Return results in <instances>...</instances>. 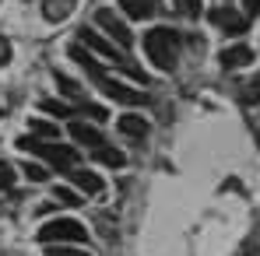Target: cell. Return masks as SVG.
Here are the masks:
<instances>
[{
    "mask_svg": "<svg viewBox=\"0 0 260 256\" xmlns=\"http://www.w3.org/2000/svg\"><path fill=\"white\" fill-rule=\"evenodd\" d=\"M18 148H21V151H32V155H39V158H46L53 169H60V172H71L74 165H78V151H74V148H67V144L21 137V140H18Z\"/></svg>",
    "mask_w": 260,
    "mask_h": 256,
    "instance_id": "obj_2",
    "label": "cell"
},
{
    "mask_svg": "<svg viewBox=\"0 0 260 256\" xmlns=\"http://www.w3.org/2000/svg\"><path fill=\"white\" fill-rule=\"evenodd\" d=\"M243 4H246V14H250V18L260 14V0H243Z\"/></svg>",
    "mask_w": 260,
    "mask_h": 256,
    "instance_id": "obj_27",
    "label": "cell"
},
{
    "mask_svg": "<svg viewBox=\"0 0 260 256\" xmlns=\"http://www.w3.org/2000/svg\"><path fill=\"white\" fill-rule=\"evenodd\" d=\"M46 256H91V253H85V249H78V246H46Z\"/></svg>",
    "mask_w": 260,
    "mask_h": 256,
    "instance_id": "obj_20",
    "label": "cell"
},
{
    "mask_svg": "<svg viewBox=\"0 0 260 256\" xmlns=\"http://www.w3.org/2000/svg\"><path fill=\"white\" fill-rule=\"evenodd\" d=\"M116 130H120L123 137H130V140H144L151 127H148V120H144V116H134V113H127V116H120V120H116Z\"/></svg>",
    "mask_w": 260,
    "mask_h": 256,
    "instance_id": "obj_9",
    "label": "cell"
},
{
    "mask_svg": "<svg viewBox=\"0 0 260 256\" xmlns=\"http://www.w3.org/2000/svg\"><path fill=\"white\" fill-rule=\"evenodd\" d=\"M91 155H95V162H102V165H109V169H123V165H127L123 151H116V148H106V144H102V148H95Z\"/></svg>",
    "mask_w": 260,
    "mask_h": 256,
    "instance_id": "obj_15",
    "label": "cell"
},
{
    "mask_svg": "<svg viewBox=\"0 0 260 256\" xmlns=\"http://www.w3.org/2000/svg\"><path fill=\"white\" fill-rule=\"evenodd\" d=\"M74 7H78V0H43L46 21H63V18H71Z\"/></svg>",
    "mask_w": 260,
    "mask_h": 256,
    "instance_id": "obj_14",
    "label": "cell"
},
{
    "mask_svg": "<svg viewBox=\"0 0 260 256\" xmlns=\"http://www.w3.org/2000/svg\"><path fill=\"white\" fill-rule=\"evenodd\" d=\"M253 56H257V49L253 46H229L225 53H221V67H229V70H236V67H250L253 63Z\"/></svg>",
    "mask_w": 260,
    "mask_h": 256,
    "instance_id": "obj_8",
    "label": "cell"
},
{
    "mask_svg": "<svg viewBox=\"0 0 260 256\" xmlns=\"http://www.w3.org/2000/svg\"><path fill=\"white\" fill-rule=\"evenodd\" d=\"M43 109L49 116H60V120H71V116H74V109H71L67 102H60V98H43Z\"/></svg>",
    "mask_w": 260,
    "mask_h": 256,
    "instance_id": "obj_17",
    "label": "cell"
},
{
    "mask_svg": "<svg viewBox=\"0 0 260 256\" xmlns=\"http://www.w3.org/2000/svg\"><path fill=\"white\" fill-rule=\"evenodd\" d=\"M71 137H74L78 144L91 148V151H95V148H102V133H99L95 127H88V123H81V120H74V123H71Z\"/></svg>",
    "mask_w": 260,
    "mask_h": 256,
    "instance_id": "obj_11",
    "label": "cell"
},
{
    "mask_svg": "<svg viewBox=\"0 0 260 256\" xmlns=\"http://www.w3.org/2000/svg\"><path fill=\"white\" fill-rule=\"evenodd\" d=\"M176 7H179L186 18H201V0H176Z\"/></svg>",
    "mask_w": 260,
    "mask_h": 256,
    "instance_id": "obj_23",
    "label": "cell"
},
{
    "mask_svg": "<svg viewBox=\"0 0 260 256\" xmlns=\"http://www.w3.org/2000/svg\"><path fill=\"white\" fill-rule=\"evenodd\" d=\"M28 130H32V137H36V140H56V137H60V127H53L49 120H32Z\"/></svg>",
    "mask_w": 260,
    "mask_h": 256,
    "instance_id": "obj_16",
    "label": "cell"
},
{
    "mask_svg": "<svg viewBox=\"0 0 260 256\" xmlns=\"http://www.w3.org/2000/svg\"><path fill=\"white\" fill-rule=\"evenodd\" d=\"M208 18H211V25H218V28L229 32V35H243V32H250V21H246L243 14H236L232 7H215Z\"/></svg>",
    "mask_w": 260,
    "mask_h": 256,
    "instance_id": "obj_5",
    "label": "cell"
},
{
    "mask_svg": "<svg viewBox=\"0 0 260 256\" xmlns=\"http://www.w3.org/2000/svg\"><path fill=\"white\" fill-rule=\"evenodd\" d=\"M95 21H99V28H102V32H109V35H113L120 46H130V43H134V35H130L127 21H120V18H116V11L99 7V11H95Z\"/></svg>",
    "mask_w": 260,
    "mask_h": 256,
    "instance_id": "obj_4",
    "label": "cell"
},
{
    "mask_svg": "<svg viewBox=\"0 0 260 256\" xmlns=\"http://www.w3.org/2000/svg\"><path fill=\"white\" fill-rule=\"evenodd\" d=\"M11 182H14V169L7 162H0V190H11Z\"/></svg>",
    "mask_w": 260,
    "mask_h": 256,
    "instance_id": "obj_24",
    "label": "cell"
},
{
    "mask_svg": "<svg viewBox=\"0 0 260 256\" xmlns=\"http://www.w3.org/2000/svg\"><path fill=\"white\" fill-rule=\"evenodd\" d=\"M21 172H25V175H28L32 182H43L46 175H49V172H46L43 165H36V162H25V165H21Z\"/></svg>",
    "mask_w": 260,
    "mask_h": 256,
    "instance_id": "obj_21",
    "label": "cell"
},
{
    "mask_svg": "<svg viewBox=\"0 0 260 256\" xmlns=\"http://www.w3.org/2000/svg\"><path fill=\"white\" fill-rule=\"evenodd\" d=\"M53 200H56V204H63V207H78V204H81V197H78L74 190H63V186H56V190H53Z\"/></svg>",
    "mask_w": 260,
    "mask_h": 256,
    "instance_id": "obj_18",
    "label": "cell"
},
{
    "mask_svg": "<svg viewBox=\"0 0 260 256\" xmlns=\"http://www.w3.org/2000/svg\"><path fill=\"white\" fill-rule=\"evenodd\" d=\"M85 113L91 116V120H106V109H102V105H95V102H88V105H85Z\"/></svg>",
    "mask_w": 260,
    "mask_h": 256,
    "instance_id": "obj_25",
    "label": "cell"
},
{
    "mask_svg": "<svg viewBox=\"0 0 260 256\" xmlns=\"http://www.w3.org/2000/svg\"><path fill=\"white\" fill-rule=\"evenodd\" d=\"M88 239V228L74 217H56L39 228V242L46 246H63V242H85Z\"/></svg>",
    "mask_w": 260,
    "mask_h": 256,
    "instance_id": "obj_3",
    "label": "cell"
},
{
    "mask_svg": "<svg viewBox=\"0 0 260 256\" xmlns=\"http://www.w3.org/2000/svg\"><path fill=\"white\" fill-rule=\"evenodd\" d=\"M71 179H74V186H78L81 193H88V197H99V193H102V179H99L95 172H88V169H71Z\"/></svg>",
    "mask_w": 260,
    "mask_h": 256,
    "instance_id": "obj_10",
    "label": "cell"
},
{
    "mask_svg": "<svg viewBox=\"0 0 260 256\" xmlns=\"http://www.w3.org/2000/svg\"><path fill=\"white\" fill-rule=\"evenodd\" d=\"M99 88L113 98V102H123V105H144V95L137 91V88H130V85H123V81H109V74L99 81Z\"/></svg>",
    "mask_w": 260,
    "mask_h": 256,
    "instance_id": "obj_6",
    "label": "cell"
},
{
    "mask_svg": "<svg viewBox=\"0 0 260 256\" xmlns=\"http://www.w3.org/2000/svg\"><path fill=\"white\" fill-rule=\"evenodd\" d=\"M78 43L88 46V49H95V53H99V56H106V60H123V56H120V49L109 43V39H102L95 28H81V32H78Z\"/></svg>",
    "mask_w": 260,
    "mask_h": 256,
    "instance_id": "obj_7",
    "label": "cell"
},
{
    "mask_svg": "<svg viewBox=\"0 0 260 256\" xmlns=\"http://www.w3.org/2000/svg\"><path fill=\"white\" fill-rule=\"evenodd\" d=\"M158 4H162V0H120V7L127 11L134 21H144V18H151V14L158 11Z\"/></svg>",
    "mask_w": 260,
    "mask_h": 256,
    "instance_id": "obj_12",
    "label": "cell"
},
{
    "mask_svg": "<svg viewBox=\"0 0 260 256\" xmlns=\"http://www.w3.org/2000/svg\"><path fill=\"white\" fill-rule=\"evenodd\" d=\"M71 60H78V63L85 67L88 74L95 78V85H99V81L106 78V70H102V67L95 63V56H91V53H85V46H81V43H74V46H71Z\"/></svg>",
    "mask_w": 260,
    "mask_h": 256,
    "instance_id": "obj_13",
    "label": "cell"
},
{
    "mask_svg": "<svg viewBox=\"0 0 260 256\" xmlns=\"http://www.w3.org/2000/svg\"><path fill=\"white\" fill-rule=\"evenodd\" d=\"M243 102H246V105H257V102H260V74L250 81V88L243 91Z\"/></svg>",
    "mask_w": 260,
    "mask_h": 256,
    "instance_id": "obj_22",
    "label": "cell"
},
{
    "mask_svg": "<svg viewBox=\"0 0 260 256\" xmlns=\"http://www.w3.org/2000/svg\"><path fill=\"white\" fill-rule=\"evenodd\" d=\"M144 56L158 70H176V63H179V35H176L173 28H151V32H144Z\"/></svg>",
    "mask_w": 260,
    "mask_h": 256,
    "instance_id": "obj_1",
    "label": "cell"
},
{
    "mask_svg": "<svg viewBox=\"0 0 260 256\" xmlns=\"http://www.w3.org/2000/svg\"><path fill=\"white\" fill-rule=\"evenodd\" d=\"M56 88H60V95H71V98H78V95H81V85H78V81H71L67 74H56Z\"/></svg>",
    "mask_w": 260,
    "mask_h": 256,
    "instance_id": "obj_19",
    "label": "cell"
},
{
    "mask_svg": "<svg viewBox=\"0 0 260 256\" xmlns=\"http://www.w3.org/2000/svg\"><path fill=\"white\" fill-rule=\"evenodd\" d=\"M7 63H11V43L0 39V67H7Z\"/></svg>",
    "mask_w": 260,
    "mask_h": 256,
    "instance_id": "obj_26",
    "label": "cell"
}]
</instances>
